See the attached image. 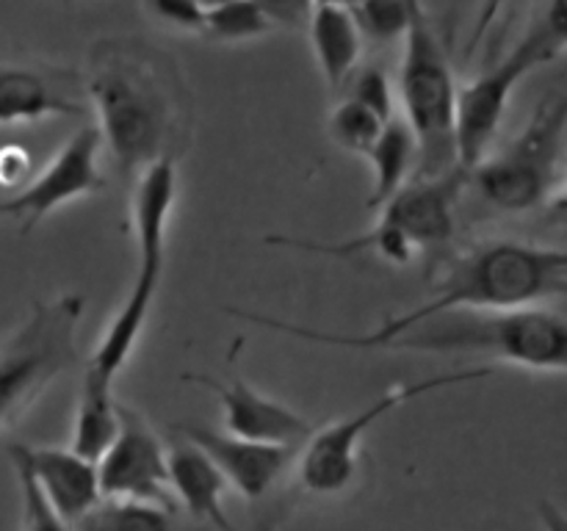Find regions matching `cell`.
I'll return each instance as SVG.
<instances>
[{
	"label": "cell",
	"mask_w": 567,
	"mask_h": 531,
	"mask_svg": "<svg viewBox=\"0 0 567 531\" xmlns=\"http://www.w3.org/2000/svg\"><path fill=\"white\" fill-rule=\"evenodd\" d=\"M81 88L103 149L127 180L147 166L175 160L188 138V86L169 53L142 37L92 44Z\"/></svg>",
	"instance_id": "obj_1"
},
{
	"label": "cell",
	"mask_w": 567,
	"mask_h": 531,
	"mask_svg": "<svg viewBox=\"0 0 567 531\" xmlns=\"http://www.w3.org/2000/svg\"><path fill=\"white\" fill-rule=\"evenodd\" d=\"M567 291V254L563 247H543V243L515 241V238H493L471 247L460 254L446 274L435 282L430 296L404 313L388 315L371 332H330L313 330L308 324L275 319V315L230 310L238 319L255 326L282 332L299 341L319 343L338 348H380L396 332L454 313V310H509L546 304L565 296Z\"/></svg>",
	"instance_id": "obj_2"
},
{
	"label": "cell",
	"mask_w": 567,
	"mask_h": 531,
	"mask_svg": "<svg viewBox=\"0 0 567 531\" xmlns=\"http://www.w3.org/2000/svg\"><path fill=\"white\" fill-rule=\"evenodd\" d=\"M382 352L471 354L540 374L567 368V321L546 304L509 310H454L382 341Z\"/></svg>",
	"instance_id": "obj_3"
},
{
	"label": "cell",
	"mask_w": 567,
	"mask_h": 531,
	"mask_svg": "<svg viewBox=\"0 0 567 531\" xmlns=\"http://www.w3.org/2000/svg\"><path fill=\"white\" fill-rule=\"evenodd\" d=\"M131 183L136 274H133L131 288H127L125 302L120 304L111 324L105 326L103 337H100L92 357L86 360V368H83L109 382H116L120 371L125 368L127 360L136 352L150 313H153L161 280H164L166 241H169V221L177 199V164L175 160H161V164L147 166Z\"/></svg>",
	"instance_id": "obj_4"
},
{
	"label": "cell",
	"mask_w": 567,
	"mask_h": 531,
	"mask_svg": "<svg viewBox=\"0 0 567 531\" xmlns=\"http://www.w3.org/2000/svg\"><path fill=\"white\" fill-rule=\"evenodd\" d=\"M565 0H543L524 37L493 64L457 86L454 153L460 169L471 171L498 142L504 114L526 75L559 59L567 44Z\"/></svg>",
	"instance_id": "obj_5"
},
{
	"label": "cell",
	"mask_w": 567,
	"mask_h": 531,
	"mask_svg": "<svg viewBox=\"0 0 567 531\" xmlns=\"http://www.w3.org/2000/svg\"><path fill=\"white\" fill-rule=\"evenodd\" d=\"M457 86L449 50L424 0H408V28L402 37L396 94L404 122L413 127L419 142L415 177L443 175L457 166V153H454Z\"/></svg>",
	"instance_id": "obj_6"
},
{
	"label": "cell",
	"mask_w": 567,
	"mask_h": 531,
	"mask_svg": "<svg viewBox=\"0 0 567 531\" xmlns=\"http://www.w3.org/2000/svg\"><path fill=\"white\" fill-rule=\"evenodd\" d=\"M565 153L567 97L554 92L535 105L518 136L493 147L468 171V183L502 214H529L563 202Z\"/></svg>",
	"instance_id": "obj_7"
},
{
	"label": "cell",
	"mask_w": 567,
	"mask_h": 531,
	"mask_svg": "<svg viewBox=\"0 0 567 531\" xmlns=\"http://www.w3.org/2000/svg\"><path fill=\"white\" fill-rule=\"evenodd\" d=\"M86 299L55 293L33 302L25 319L0 341V429L22 418L42 393L78 363V330Z\"/></svg>",
	"instance_id": "obj_8"
},
{
	"label": "cell",
	"mask_w": 567,
	"mask_h": 531,
	"mask_svg": "<svg viewBox=\"0 0 567 531\" xmlns=\"http://www.w3.org/2000/svg\"><path fill=\"white\" fill-rule=\"evenodd\" d=\"M493 374H496L493 365H480V368L449 371V374L430 376V379L396 382L385 393H380L374 402H369V407L358 409L349 418L332 420V424L321 426V429H313V435L299 448V481L313 496H336V492L347 490L354 470H358L360 442L369 435L371 426L380 424L385 415H391L402 404L415 402V398L426 396V393L465 385V382L491 379Z\"/></svg>",
	"instance_id": "obj_9"
},
{
	"label": "cell",
	"mask_w": 567,
	"mask_h": 531,
	"mask_svg": "<svg viewBox=\"0 0 567 531\" xmlns=\"http://www.w3.org/2000/svg\"><path fill=\"white\" fill-rule=\"evenodd\" d=\"M100 155H103V138L97 127H81L61 144L59 153L37 175L28 177L14 197L0 202V216L17 219L28 232L64 205L97 194L100 188H105Z\"/></svg>",
	"instance_id": "obj_10"
},
{
	"label": "cell",
	"mask_w": 567,
	"mask_h": 531,
	"mask_svg": "<svg viewBox=\"0 0 567 531\" xmlns=\"http://www.w3.org/2000/svg\"><path fill=\"white\" fill-rule=\"evenodd\" d=\"M94 465L103 496L136 498L175 509L164 440L133 407L120 404V429Z\"/></svg>",
	"instance_id": "obj_11"
},
{
	"label": "cell",
	"mask_w": 567,
	"mask_h": 531,
	"mask_svg": "<svg viewBox=\"0 0 567 531\" xmlns=\"http://www.w3.org/2000/svg\"><path fill=\"white\" fill-rule=\"evenodd\" d=\"M186 382L208 387L219 398L221 413H225V431L236 437L260 442H282V446H302L316 429L305 415L260 393L238 371H233L230 379L186 374Z\"/></svg>",
	"instance_id": "obj_12"
},
{
	"label": "cell",
	"mask_w": 567,
	"mask_h": 531,
	"mask_svg": "<svg viewBox=\"0 0 567 531\" xmlns=\"http://www.w3.org/2000/svg\"><path fill=\"white\" fill-rule=\"evenodd\" d=\"M177 431L194 446L203 448L221 470L227 485L236 487L247 501H260L280 481V476L297 462L299 448H302L247 440V437H236L230 431L210 429L203 424H181Z\"/></svg>",
	"instance_id": "obj_13"
},
{
	"label": "cell",
	"mask_w": 567,
	"mask_h": 531,
	"mask_svg": "<svg viewBox=\"0 0 567 531\" xmlns=\"http://www.w3.org/2000/svg\"><path fill=\"white\" fill-rule=\"evenodd\" d=\"M17 454L25 459L28 470L33 473L37 485L53 503L55 512L75 525L94 503L103 498L100 492V476L97 465L92 459L81 457V454L55 446H25V442H14Z\"/></svg>",
	"instance_id": "obj_14"
},
{
	"label": "cell",
	"mask_w": 567,
	"mask_h": 531,
	"mask_svg": "<svg viewBox=\"0 0 567 531\" xmlns=\"http://www.w3.org/2000/svg\"><path fill=\"white\" fill-rule=\"evenodd\" d=\"M83 100L44 70L0 61V125H33L53 116H81Z\"/></svg>",
	"instance_id": "obj_15"
},
{
	"label": "cell",
	"mask_w": 567,
	"mask_h": 531,
	"mask_svg": "<svg viewBox=\"0 0 567 531\" xmlns=\"http://www.w3.org/2000/svg\"><path fill=\"white\" fill-rule=\"evenodd\" d=\"M166 468L172 498L183 503L194 520L210 523L219 531H233L225 512V492L230 485L203 448L183 437L181 442L166 448Z\"/></svg>",
	"instance_id": "obj_16"
},
{
	"label": "cell",
	"mask_w": 567,
	"mask_h": 531,
	"mask_svg": "<svg viewBox=\"0 0 567 531\" xmlns=\"http://www.w3.org/2000/svg\"><path fill=\"white\" fill-rule=\"evenodd\" d=\"M316 64L330 88H341L363 59L365 39L352 11L343 6H316L305 28Z\"/></svg>",
	"instance_id": "obj_17"
},
{
	"label": "cell",
	"mask_w": 567,
	"mask_h": 531,
	"mask_svg": "<svg viewBox=\"0 0 567 531\" xmlns=\"http://www.w3.org/2000/svg\"><path fill=\"white\" fill-rule=\"evenodd\" d=\"M365 160L371 164V191L365 202L369 210H380L419 169V142L404 116L396 114L385 122Z\"/></svg>",
	"instance_id": "obj_18"
},
{
	"label": "cell",
	"mask_w": 567,
	"mask_h": 531,
	"mask_svg": "<svg viewBox=\"0 0 567 531\" xmlns=\"http://www.w3.org/2000/svg\"><path fill=\"white\" fill-rule=\"evenodd\" d=\"M116 429H120V402L114 398V382L83 371L70 448L97 462L100 454L114 440Z\"/></svg>",
	"instance_id": "obj_19"
},
{
	"label": "cell",
	"mask_w": 567,
	"mask_h": 531,
	"mask_svg": "<svg viewBox=\"0 0 567 531\" xmlns=\"http://www.w3.org/2000/svg\"><path fill=\"white\" fill-rule=\"evenodd\" d=\"M72 531H177L172 509L136 498L103 496Z\"/></svg>",
	"instance_id": "obj_20"
},
{
	"label": "cell",
	"mask_w": 567,
	"mask_h": 531,
	"mask_svg": "<svg viewBox=\"0 0 567 531\" xmlns=\"http://www.w3.org/2000/svg\"><path fill=\"white\" fill-rule=\"evenodd\" d=\"M275 31L266 20L264 11L255 6V0H225L205 11L203 37L214 39L219 44H247L269 37Z\"/></svg>",
	"instance_id": "obj_21"
},
{
	"label": "cell",
	"mask_w": 567,
	"mask_h": 531,
	"mask_svg": "<svg viewBox=\"0 0 567 531\" xmlns=\"http://www.w3.org/2000/svg\"><path fill=\"white\" fill-rule=\"evenodd\" d=\"M388 119L377 116L374 111L365 108L363 103L352 97H343L332 105L330 116H327V136L336 144L338 149L349 155H358L365 158V153L371 149V144L377 142V136L382 133Z\"/></svg>",
	"instance_id": "obj_22"
},
{
	"label": "cell",
	"mask_w": 567,
	"mask_h": 531,
	"mask_svg": "<svg viewBox=\"0 0 567 531\" xmlns=\"http://www.w3.org/2000/svg\"><path fill=\"white\" fill-rule=\"evenodd\" d=\"M11 468H14L17 485H20V531H72V525L61 518L53 509V503L48 501V496L42 492V487L37 485L33 473L28 470L25 459L17 454V448H9Z\"/></svg>",
	"instance_id": "obj_23"
},
{
	"label": "cell",
	"mask_w": 567,
	"mask_h": 531,
	"mask_svg": "<svg viewBox=\"0 0 567 531\" xmlns=\"http://www.w3.org/2000/svg\"><path fill=\"white\" fill-rule=\"evenodd\" d=\"M349 11L365 44L402 42L404 28H408V0H358Z\"/></svg>",
	"instance_id": "obj_24"
},
{
	"label": "cell",
	"mask_w": 567,
	"mask_h": 531,
	"mask_svg": "<svg viewBox=\"0 0 567 531\" xmlns=\"http://www.w3.org/2000/svg\"><path fill=\"white\" fill-rule=\"evenodd\" d=\"M347 86H349L347 97L363 103L365 108L374 111L377 116H382V119L396 116V111H393L396 108V88H393L391 75H388L382 66L377 64L358 66V70L349 75Z\"/></svg>",
	"instance_id": "obj_25"
},
{
	"label": "cell",
	"mask_w": 567,
	"mask_h": 531,
	"mask_svg": "<svg viewBox=\"0 0 567 531\" xmlns=\"http://www.w3.org/2000/svg\"><path fill=\"white\" fill-rule=\"evenodd\" d=\"M144 14L172 33L203 37L205 9L197 0H142Z\"/></svg>",
	"instance_id": "obj_26"
},
{
	"label": "cell",
	"mask_w": 567,
	"mask_h": 531,
	"mask_svg": "<svg viewBox=\"0 0 567 531\" xmlns=\"http://www.w3.org/2000/svg\"><path fill=\"white\" fill-rule=\"evenodd\" d=\"M255 6L275 31H305L316 9L313 0H255Z\"/></svg>",
	"instance_id": "obj_27"
},
{
	"label": "cell",
	"mask_w": 567,
	"mask_h": 531,
	"mask_svg": "<svg viewBox=\"0 0 567 531\" xmlns=\"http://www.w3.org/2000/svg\"><path fill=\"white\" fill-rule=\"evenodd\" d=\"M31 177V155L20 144L0 147V186H20Z\"/></svg>",
	"instance_id": "obj_28"
},
{
	"label": "cell",
	"mask_w": 567,
	"mask_h": 531,
	"mask_svg": "<svg viewBox=\"0 0 567 531\" xmlns=\"http://www.w3.org/2000/svg\"><path fill=\"white\" fill-rule=\"evenodd\" d=\"M540 518H543V525H546V531H567V520L557 503H551V501L543 503Z\"/></svg>",
	"instance_id": "obj_29"
},
{
	"label": "cell",
	"mask_w": 567,
	"mask_h": 531,
	"mask_svg": "<svg viewBox=\"0 0 567 531\" xmlns=\"http://www.w3.org/2000/svg\"><path fill=\"white\" fill-rule=\"evenodd\" d=\"M316 6H343V9H352L358 0H313Z\"/></svg>",
	"instance_id": "obj_30"
},
{
	"label": "cell",
	"mask_w": 567,
	"mask_h": 531,
	"mask_svg": "<svg viewBox=\"0 0 567 531\" xmlns=\"http://www.w3.org/2000/svg\"><path fill=\"white\" fill-rule=\"evenodd\" d=\"M197 3H199V6H203V9H205V11H208V9H214V6L225 3V0H197Z\"/></svg>",
	"instance_id": "obj_31"
}]
</instances>
